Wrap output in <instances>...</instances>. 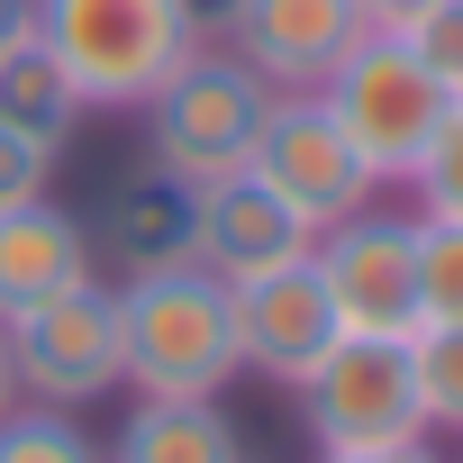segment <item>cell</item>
<instances>
[{
  "instance_id": "cell-1",
  "label": "cell",
  "mask_w": 463,
  "mask_h": 463,
  "mask_svg": "<svg viewBox=\"0 0 463 463\" xmlns=\"http://www.w3.org/2000/svg\"><path fill=\"white\" fill-rule=\"evenodd\" d=\"M37 46L82 109H146L200 46V0H37Z\"/></svg>"
},
{
  "instance_id": "cell-2",
  "label": "cell",
  "mask_w": 463,
  "mask_h": 463,
  "mask_svg": "<svg viewBox=\"0 0 463 463\" xmlns=\"http://www.w3.org/2000/svg\"><path fill=\"white\" fill-rule=\"evenodd\" d=\"M118 345H128V391L137 400H218L237 382V309L209 264H164L118 282Z\"/></svg>"
},
{
  "instance_id": "cell-3",
  "label": "cell",
  "mask_w": 463,
  "mask_h": 463,
  "mask_svg": "<svg viewBox=\"0 0 463 463\" xmlns=\"http://www.w3.org/2000/svg\"><path fill=\"white\" fill-rule=\"evenodd\" d=\"M264 109H273V82L255 64H237L227 46H200L155 100H146V164L173 173L182 191L200 182H227L246 173L255 137H264Z\"/></svg>"
},
{
  "instance_id": "cell-4",
  "label": "cell",
  "mask_w": 463,
  "mask_h": 463,
  "mask_svg": "<svg viewBox=\"0 0 463 463\" xmlns=\"http://www.w3.org/2000/svg\"><path fill=\"white\" fill-rule=\"evenodd\" d=\"M318 100L336 109V128L354 137V155L373 164V182H409L418 155L436 146L445 109H454V91L409 55V37H373V28L345 46V64L318 82Z\"/></svg>"
},
{
  "instance_id": "cell-5",
  "label": "cell",
  "mask_w": 463,
  "mask_h": 463,
  "mask_svg": "<svg viewBox=\"0 0 463 463\" xmlns=\"http://www.w3.org/2000/svg\"><path fill=\"white\" fill-rule=\"evenodd\" d=\"M300 418H309V445L318 454H364V445L427 436L409 336H336L318 354V373L300 382Z\"/></svg>"
},
{
  "instance_id": "cell-6",
  "label": "cell",
  "mask_w": 463,
  "mask_h": 463,
  "mask_svg": "<svg viewBox=\"0 0 463 463\" xmlns=\"http://www.w3.org/2000/svg\"><path fill=\"white\" fill-rule=\"evenodd\" d=\"M246 173L309 227V237H318V227H336V218H354V209H373V191H382L373 164L354 155V137L336 128V109H327L318 91H273Z\"/></svg>"
},
{
  "instance_id": "cell-7",
  "label": "cell",
  "mask_w": 463,
  "mask_h": 463,
  "mask_svg": "<svg viewBox=\"0 0 463 463\" xmlns=\"http://www.w3.org/2000/svg\"><path fill=\"white\" fill-rule=\"evenodd\" d=\"M10 364H19V400H46V409H91V400H109L118 373H128L118 291L91 273V282H73L64 300L10 318Z\"/></svg>"
},
{
  "instance_id": "cell-8",
  "label": "cell",
  "mask_w": 463,
  "mask_h": 463,
  "mask_svg": "<svg viewBox=\"0 0 463 463\" xmlns=\"http://www.w3.org/2000/svg\"><path fill=\"white\" fill-rule=\"evenodd\" d=\"M309 264L345 336H418V218L354 209L309 237Z\"/></svg>"
},
{
  "instance_id": "cell-9",
  "label": "cell",
  "mask_w": 463,
  "mask_h": 463,
  "mask_svg": "<svg viewBox=\"0 0 463 463\" xmlns=\"http://www.w3.org/2000/svg\"><path fill=\"white\" fill-rule=\"evenodd\" d=\"M227 309H237V364L264 373V382H309L318 354L345 336L336 327V300L318 282V264H273V273H246V282H227Z\"/></svg>"
},
{
  "instance_id": "cell-10",
  "label": "cell",
  "mask_w": 463,
  "mask_h": 463,
  "mask_svg": "<svg viewBox=\"0 0 463 463\" xmlns=\"http://www.w3.org/2000/svg\"><path fill=\"white\" fill-rule=\"evenodd\" d=\"M218 37L237 64H255L273 91H318L345 46L364 37V10L354 0H218Z\"/></svg>"
},
{
  "instance_id": "cell-11",
  "label": "cell",
  "mask_w": 463,
  "mask_h": 463,
  "mask_svg": "<svg viewBox=\"0 0 463 463\" xmlns=\"http://www.w3.org/2000/svg\"><path fill=\"white\" fill-rule=\"evenodd\" d=\"M300 255H309V227L255 173H227V182L191 191V264H209L218 282H246V273H273Z\"/></svg>"
},
{
  "instance_id": "cell-12",
  "label": "cell",
  "mask_w": 463,
  "mask_h": 463,
  "mask_svg": "<svg viewBox=\"0 0 463 463\" xmlns=\"http://www.w3.org/2000/svg\"><path fill=\"white\" fill-rule=\"evenodd\" d=\"M100 255H91V227L55 200H19V209H0V327L64 300L73 282H91Z\"/></svg>"
},
{
  "instance_id": "cell-13",
  "label": "cell",
  "mask_w": 463,
  "mask_h": 463,
  "mask_svg": "<svg viewBox=\"0 0 463 463\" xmlns=\"http://www.w3.org/2000/svg\"><path fill=\"white\" fill-rule=\"evenodd\" d=\"M91 255H109L118 264V282H137V273H164V264H191V191L173 182V173H137V182H118L109 191V227L91 237Z\"/></svg>"
},
{
  "instance_id": "cell-14",
  "label": "cell",
  "mask_w": 463,
  "mask_h": 463,
  "mask_svg": "<svg viewBox=\"0 0 463 463\" xmlns=\"http://www.w3.org/2000/svg\"><path fill=\"white\" fill-rule=\"evenodd\" d=\"M109 463H246V427L218 400H137Z\"/></svg>"
},
{
  "instance_id": "cell-15",
  "label": "cell",
  "mask_w": 463,
  "mask_h": 463,
  "mask_svg": "<svg viewBox=\"0 0 463 463\" xmlns=\"http://www.w3.org/2000/svg\"><path fill=\"white\" fill-rule=\"evenodd\" d=\"M73 118H82V100H73V82L46 64L37 37L0 55V128H19V137H37V146H64Z\"/></svg>"
},
{
  "instance_id": "cell-16",
  "label": "cell",
  "mask_w": 463,
  "mask_h": 463,
  "mask_svg": "<svg viewBox=\"0 0 463 463\" xmlns=\"http://www.w3.org/2000/svg\"><path fill=\"white\" fill-rule=\"evenodd\" d=\"M0 463H109V445H100L73 409L19 400L10 418H0Z\"/></svg>"
},
{
  "instance_id": "cell-17",
  "label": "cell",
  "mask_w": 463,
  "mask_h": 463,
  "mask_svg": "<svg viewBox=\"0 0 463 463\" xmlns=\"http://www.w3.org/2000/svg\"><path fill=\"white\" fill-rule=\"evenodd\" d=\"M418 327H463V218L418 209Z\"/></svg>"
},
{
  "instance_id": "cell-18",
  "label": "cell",
  "mask_w": 463,
  "mask_h": 463,
  "mask_svg": "<svg viewBox=\"0 0 463 463\" xmlns=\"http://www.w3.org/2000/svg\"><path fill=\"white\" fill-rule=\"evenodd\" d=\"M418 400H427V436H463V327H418Z\"/></svg>"
},
{
  "instance_id": "cell-19",
  "label": "cell",
  "mask_w": 463,
  "mask_h": 463,
  "mask_svg": "<svg viewBox=\"0 0 463 463\" xmlns=\"http://www.w3.org/2000/svg\"><path fill=\"white\" fill-rule=\"evenodd\" d=\"M409 191H418V209H427V218H463V100L445 109V128H436V146L418 155V173H409Z\"/></svg>"
},
{
  "instance_id": "cell-20",
  "label": "cell",
  "mask_w": 463,
  "mask_h": 463,
  "mask_svg": "<svg viewBox=\"0 0 463 463\" xmlns=\"http://www.w3.org/2000/svg\"><path fill=\"white\" fill-rule=\"evenodd\" d=\"M409 55H418V64H427V73L463 100V0H436V10L409 28Z\"/></svg>"
},
{
  "instance_id": "cell-21",
  "label": "cell",
  "mask_w": 463,
  "mask_h": 463,
  "mask_svg": "<svg viewBox=\"0 0 463 463\" xmlns=\"http://www.w3.org/2000/svg\"><path fill=\"white\" fill-rule=\"evenodd\" d=\"M64 146H37L19 128H0V209H19V200H46V173H55Z\"/></svg>"
},
{
  "instance_id": "cell-22",
  "label": "cell",
  "mask_w": 463,
  "mask_h": 463,
  "mask_svg": "<svg viewBox=\"0 0 463 463\" xmlns=\"http://www.w3.org/2000/svg\"><path fill=\"white\" fill-rule=\"evenodd\" d=\"M354 10H364V28H373V37H409V28L436 10V0H354Z\"/></svg>"
},
{
  "instance_id": "cell-23",
  "label": "cell",
  "mask_w": 463,
  "mask_h": 463,
  "mask_svg": "<svg viewBox=\"0 0 463 463\" xmlns=\"http://www.w3.org/2000/svg\"><path fill=\"white\" fill-rule=\"evenodd\" d=\"M318 463H445L427 436H409V445H364V454H318Z\"/></svg>"
},
{
  "instance_id": "cell-24",
  "label": "cell",
  "mask_w": 463,
  "mask_h": 463,
  "mask_svg": "<svg viewBox=\"0 0 463 463\" xmlns=\"http://www.w3.org/2000/svg\"><path fill=\"white\" fill-rule=\"evenodd\" d=\"M37 37V0H0V55Z\"/></svg>"
},
{
  "instance_id": "cell-25",
  "label": "cell",
  "mask_w": 463,
  "mask_h": 463,
  "mask_svg": "<svg viewBox=\"0 0 463 463\" xmlns=\"http://www.w3.org/2000/svg\"><path fill=\"white\" fill-rule=\"evenodd\" d=\"M19 409V364H10V327H0V418Z\"/></svg>"
}]
</instances>
